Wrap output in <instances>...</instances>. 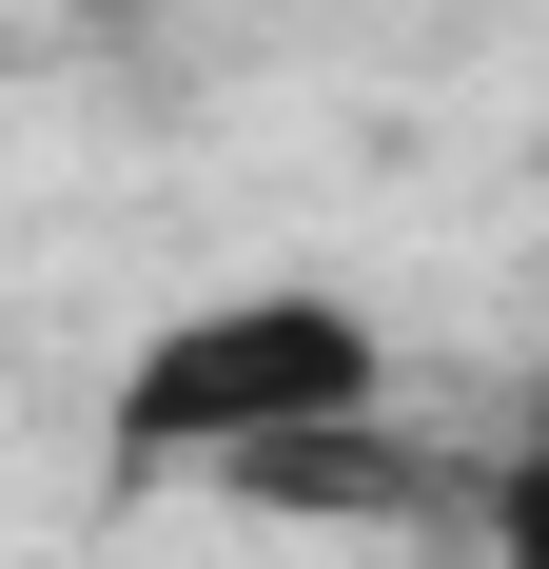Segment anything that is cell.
I'll use <instances>...</instances> for the list:
<instances>
[{"label":"cell","mask_w":549,"mask_h":569,"mask_svg":"<svg viewBox=\"0 0 549 569\" xmlns=\"http://www.w3.org/2000/svg\"><path fill=\"white\" fill-rule=\"evenodd\" d=\"M530 432H549V393H530Z\"/></svg>","instance_id":"obj_4"},{"label":"cell","mask_w":549,"mask_h":569,"mask_svg":"<svg viewBox=\"0 0 549 569\" xmlns=\"http://www.w3.org/2000/svg\"><path fill=\"white\" fill-rule=\"evenodd\" d=\"M59 20H158V0H59Z\"/></svg>","instance_id":"obj_3"},{"label":"cell","mask_w":549,"mask_h":569,"mask_svg":"<svg viewBox=\"0 0 549 569\" xmlns=\"http://www.w3.org/2000/svg\"><path fill=\"white\" fill-rule=\"evenodd\" d=\"M471 569H549V432H510L471 471Z\"/></svg>","instance_id":"obj_2"},{"label":"cell","mask_w":549,"mask_h":569,"mask_svg":"<svg viewBox=\"0 0 549 569\" xmlns=\"http://www.w3.org/2000/svg\"><path fill=\"white\" fill-rule=\"evenodd\" d=\"M373 412H392V335L315 276L197 295V315H158L118 353V471H217L236 491V471L315 452V432H373Z\"/></svg>","instance_id":"obj_1"}]
</instances>
